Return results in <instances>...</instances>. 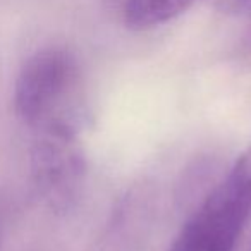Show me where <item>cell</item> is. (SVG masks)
<instances>
[{"instance_id":"277c9868","label":"cell","mask_w":251,"mask_h":251,"mask_svg":"<svg viewBox=\"0 0 251 251\" xmlns=\"http://www.w3.org/2000/svg\"><path fill=\"white\" fill-rule=\"evenodd\" d=\"M200 0H126L124 23L133 31H147L179 18Z\"/></svg>"},{"instance_id":"7a4b0ae2","label":"cell","mask_w":251,"mask_h":251,"mask_svg":"<svg viewBox=\"0 0 251 251\" xmlns=\"http://www.w3.org/2000/svg\"><path fill=\"white\" fill-rule=\"evenodd\" d=\"M251 219V147L203 198L167 251H234Z\"/></svg>"},{"instance_id":"3957f363","label":"cell","mask_w":251,"mask_h":251,"mask_svg":"<svg viewBox=\"0 0 251 251\" xmlns=\"http://www.w3.org/2000/svg\"><path fill=\"white\" fill-rule=\"evenodd\" d=\"M33 186L45 206L55 213L73 210L83 191L86 160L81 136L36 133L29 147Z\"/></svg>"},{"instance_id":"6da1fadb","label":"cell","mask_w":251,"mask_h":251,"mask_svg":"<svg viewBox=\"0 0 251 251\" xmlns=\"http://www.w3.org/2000/svg\"><path fill=\"white\" fill-rule=\"evenodd\" d=\"M14 110L31 134L81 136L88 126L90 108L86 83L76 57L60 47L33 53L16 77Z\"/></svg>"}]
</instances>
